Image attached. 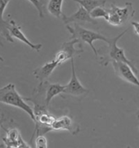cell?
Wrapping results in <instances>:
<instances>
[{"mask_svg": "<svg viewBox=\"0 0 139 148\" xmlns=\"http://www.w3.org/2000/svg\"><path fill=\"white\" fill-rule=\"evenodd\" d=\"M0 102L21 109L29 115V117L34 122L35 121L34 110L25 101L24 98L18 93L14 84H8L0 88Z\"/></svg>", "mask_w": 139, "mask_h": 148, "instance_id": "1", "label": "cell"}, {"mask_svg": "<svg viewBox=\"0 0 139 148\" xmlns=\"http://www.w3.org/2000/svg\"><path fill=\"white\" fill-rule=\"evenodd\" d=\"M66 28L72 34V38H77V39H79V42L82 41V42H85L88 44H89V46L91 47L97 58L98 56V53L93 45V42L96 40H102L105 43H107L109 40V38L105 37L101 34L97 33V32L92 31L89 29H84L77 23H75L74 27H72L69 25H66Z\"/></svg>", "mask_w": 139, "mask_h": 148, "instance_id": "2", "label": "cell"}, {"mask_svg": "<svg viewBox=\"0 0 139 148\" xmlns=\"http://www.w3.org/2000/svg\"><path fill=\"white\" fill-rule=\"evenodd\" d=\"M128 31V29H126L125 31H123L122 33L120 34L119 35L113 37V38H109V40L107 42L108 44V58L105 60V66L107 65V63L109 61L112 62V61H115V62H120L126 63L129 66L132 70L134 71L136 75H138V70L134 66V63L129 60L128 58H126L125 53V49L122 48H119L117 46V42L120 38H122V36L125 34V33Z\"/></svg>", "mask_w": 139, "mask_h": 148, "instance_id": "3", "label": "cell"}, {"mask_svg": "<svg viewBox=\"0 0 139 148\" xmlns=\"http://www.w3.org/2000/svg\"><path fill=\"white\" fill-rule=\"evenodd\" d=\"M109 17L108 23L115 26H120L126 24L129 21L135 13L134 6L132 3H125V8H120L117 7L115 3L110 4V9H108Z\"/></svg>", "mask_w": 139, "mask_h": 148, "instance_id": "4", "label": "cell"}, {"mask_svg": "<svg viewBox=\"0 0 139 148\" xmlns=\"http://www.w3.org/2000/svg\"><path fill=\"white\" fill-rule=\"evenodd\" d=\"M79 43V41L77 38H72L70 41L63 43L60 51L56 54L54 58V60L58 62L59 66L62 65L63 62H66L69 59L71 60L73 59L75 56L83 53L82 49H77L75 48V45Z\"/></svg>", "mask_w": 139, "mask_h": 148, "instance_id": "5", "label": "cell"}, {"mask_svg": "<svg viewBox=\"0 0 139 148\" xmlns=\"http://www.w3.org/2000/svg\"><path fill=\"white\" fill-rule=\"evenodd\" d=\"M71 79L68 83V84L66 85V88L63 91V93L66 95H71L74 96V97H79V96L84 95L88 92V90L82 85L77 78L74 59L71 60Z\"/></svg>", "mask_w": 139, "mask_h": 148, "instance_id": "6", "label": "cell"}, {"mask_svg": "<svg viewBox=\"0 0 139 148\" xmlns=\"http://www.w3.org/2000/svg\"><path fill=\"white\" fill-rule=\"evenodd\" d=\"M111 63L115 70V74L121 78L122 79H124L125 81L129 82L134 85L139 87L138 79L136 76L134 71L132 70V68L128 64L124 63V62H115V61H112Z\"/></svg>", "mask_w": 139, "mask_h": 148, "instance_id": "7", "label": "cell"}, {"mask_svg": "<svg viewBox=\"0 0 139 148\" xmlns=\"http://www.w3.org/2000/svg\"><path fill=\"white\" fill-rule=\"evenodd\" d=\"M8 30H9L10 34H11V36L12 38H17V39H19L20 41L23 42L27 46H29L31 49L35 50L37 52H39L41 50L42 44H40V43L35 44V43H33L32 42H30L29 39L26 38V36L25 35L24 33L21 31V26H19L18 25L16 24L13 20L8 21Z\"/></svg>", "mask_w": 139, "mask_h": 148, "instance_id": "8", "label": "cell"}, {"mask_svg": "<svg viewBox=\"0 0 139 148\" xmlns=\"http://www.w3.org/2000/svg\"><path fill=\"white\" fill-rule=\"evenodd\" d=\"M62 19L66 25H68L71 22H75V23H77V22H89V23H92V24L97 23V21L93 19L90 16V13L88 12H87L86 10L81 6H79L77 12H75L74 14L71 15V16H66V15L63 14L62 16Z\"/></svg>", "mask_w": 139, "mask_h": 148, "instance_id": "9", "label": "cell"}, {"mask_svg": "<svg viewBox=\"0 0 139 148\" xmlns=\"http://www.w3.org/2000/svg\"><path fill=\"white\" fill-rule=\"evenodd\" d=\"M58 131V130H67L71 134H76L79 131L78 125H75L71 117L67 115H63L60 118L56 119L50 127V131Z\"/></svg>", "mask_w": 139, "mask_h": 148, "instance_id": "10", "label": "cell"}, {"mask_svg": "<svg viewBox=\"0 0 139 148\" xmlns=\"http://www.w3.org/2000/svg\"><path fill=\"white\" fill-rule=\"evenodd\" d=\"M58 63L55 60H53L51 62H47L43 65V66L35 69L33 71V75L34 77L39 80L40 84H43L46 81V79L51 75L53 71L58 66Z\"/></svg>", "mask_w": 139, "mask_h": 148, "instance_id": "11", "label": "cell"}, {"mask_svg": "<svg viewBox=\"0 0 139 148\" xmlns=\"http://www.w3.org/2000/svg\"><path fill=\"white\" fill-rule=\"evenodd\" d=\"M6 132V136L3 138V143H4L6 148H17L19 147L20 143L22 140V138L20 134L19 131L16 129H8L3 128Z\"/></svg>", "mask_w": 139, "mask_h": 148, "instance_id": "12", "label": "cell"}, {"mask_svg": "<svg viewBox=\"0 0 139 148\" xmlns=\"http://www.w3.org/2000/svg\"><path fill=\"white\" fill-rule=\"evenodd\" d=\"M43 84L46 87V91H45L46 106L49 105L50 101H52L54 97L58 96L60 93H63V91L66 88V85H62L59 84H49L47 81L44 82Z\"/></svg>", "mask_w": 139, "mask_h": 148, "instance_id": "13", "label": "cell"}, {"mask_svg": "<svg viewBox=\"0 0 139 148\" xmlns=\"http://www.w3.org/2000/svg\"><path fill=\"white\" fill-rule=\"evenodd\" d=\"M78 3L79 6L83 7L89 13L93 9L98 7H104L105 4V0H73Z\"/></svg>", "mask_w": 139, "mask_h": 148, "instance_id": "14", "label": "cell"}, {"mask_svg": "<svg viewBox=\"0 0 139 148\" xmlns=\"http://www.w3.org/2000/svg\"><path fill=\"white\" fill-rule=\"evenodd\" d=\"M62 3L63 0H49L48 3V12L57 18L62 16Z\"/></svg>", "mask_w": 139, "mask_h": 148, "instance_id": "15", "label": "cell"}, {"mask_svg": "<svg viewBox=\"0 0 139 148\" xmlns=\"http://www.w3.org/2000/svg\"><path fill=\"white\" fill-rule=\"evenodd\" d=\"M90 16L95 20L97 18L102 17L105 21H107L108 17H109V12H108V9H105L103 7H98V8H96L95 9L92 11L90 12Z\"/></svg>", "mask_w": 139, "mask_h": 148, "instance_id": "16", "label": "cell"}, {"mask_svg": "<svg viewBox=\"0 0 139 148\" xmlns=\"http://www.w3.org/2000/svg\"><path fill=\"white\" fill-rule=\"evenodd\" d=\"M0 32L2 34V35L4 37L6 40H8L10 43H13L14 40L13 38L11 36L8 30V21H0Z\"/></svg>", "mask_w": 139, "mask_h": 148, "instance_id": "17", "label": "cell"}, {"mask_svg": "<svg viewBox=\"0 0 139 148\" xmlns=\"http://www.w3.org/2000/svg\"><path fill=\"white\" fill-rule=\"evenodd\" d=\"M35 147L48 148V140L44 135H38L35 139Z\"/></svg>", "mask_w": 139, "mask_h": 148, "instance_id": "18", "label": "cell"}, {"mask_svg": "<svg viewBox=\"0 0 139 148\" xmlns=\"http://www.w3.org/2000/svg\"><path fill=\"white\" fill-rule=\"evenodd\" d=\"M32 4L34 5V7L36 8V9L38 10V15L41 18L43 17V7L42 3L39 0H28Z\"/></svg>", "mask_w": 139, "mask_h": 148, "instance_id": "19", "label": "cell"}, {"mask_svg": "<svg viewBox=\"0 0 139 148\" xmlns=\"http://www.w3.org/2000/svg\"><path fill=\"white\" fill-rule=\"evenodd\" d=\"M10 1L11 0H0V21H4L3 12H4L5 8L8 6Z\"/></svg>", "mask_w": 139, "mask_h": 148, "instance_id": "20", "label": "cell"}, {"mask_svg": "<svg viewBox=\"0 0 139 148\" xmlns=\"http://www.w3.org/2000/svg\"><path fill=\"white\" fill-rule=\"evenodd\" d=\"M132 25L134 26V29L135 33L137 34L138 35H139V22L134 21V22H132Z\"/></svg>", "mask_w": 139, "mask_h": 148, "instance_id": "21", "label": "cell"}, {"mask_svg": "<svg viewBox=\"0 0 139 148\" xmlns=\"http://www.w3.org/2000/svg\"><path fill=\"white\" fill-rule=\"evenodd\" d=\"M17 148H30V147L25 142H24V140L22 139L21 142V143H20L19 147Z\"/></svg>", "mask_w": 139, "mask_h": 148, "instance_id": "22", "label": "cell"}, {"mask_svg": "<svg viewBox=\"0 0 139 148\" xmlns=\"http://www.w3.org/2000/svg\"><path fill=\"white\" fill-rule=\"evenodd\" d=\"M4 122V116L3 115V113L1 112V110H0V129L2 128V126H3V123Z\"/></svg>", "mask_w": 139, "mask_h": 148, "instance_id": "23", "label": "cell"}, {"mask_svg": "<svg viewBox=\"0 0 139 148\" xmlns=\"http://www.w3.org/2000/svg\"><path fill=\"white\" fill-rule=\"evenodd\" d=\"M0 62H4V59H3V58H2V57H1V56H0Z\"/></svg>", "mask_w": 139, "mask_h": 148, "instance_id": "24", "label": "cell"}, {"mask_svg": "<svg viewBox=\"0 0 139 148\" xmlns=\"http://www.w3.org/2000/svg\"><path fill=\"white\" fill-rule=\"evenodd\" d=\"M0 45H2V46H3V43H1V42H0Z\"/></svg>", "mask_w": 139, "mask_h": 148, "instance_id": "25", "label": "cell"}, {"mask_svg": "<svg viewBox=\"0 0 139 148\" xmlns=\"http://www.w3.org/2000/svg\"><path fill=\"white\" fill-rule=\"evenodd\" d=\"M127 148H131V147H130L129 146H128V147H127Z\"/></svg>", "mask_w": 139, "mask_h": 148, "instance_id": "26", "label": "cell"}]
</instances>
